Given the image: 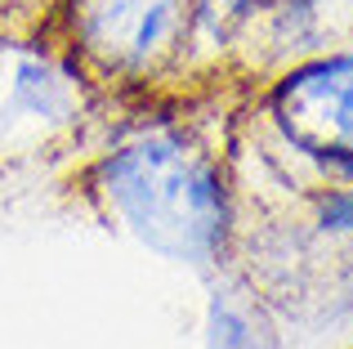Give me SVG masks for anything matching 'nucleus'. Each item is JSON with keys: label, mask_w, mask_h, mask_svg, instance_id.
<instances>
[{"label": "nucleus", "mask_w": 353, "mask_h": 349, "mask_svg": "<svg viewBox=\"0 0 353 349\" xmlns=\"http://www.w3.org/2000/svg\"><path fill=\"white\" fill-rule=\"evenodd\" d=\"M94 192L130 237L174 264H215L228 246V183L210 152L174 126L121 139L94 166Z\"/></svg>", "instance_id": "1"}, {"label": "nucleus", "mask_w": 353, "mask_h": 349, "mask_svg": "<svg viewBox=\"0 0 353 349\" xmlns=\"http://www.w3.org/2000/svg\"><path fill=\"white\" fill-rule=\"evenodd\" d=\"M68 41L108 77H148L183 45L192 0H63Z\"/></svg>", "instance_id": "2"}, {"label": "nucleus", "mask_w": 353, "mask_h": 349, "mask_svg": "<svg viewBox=\"0 0 353 349\" xmlns=\"http://www.w3.org/2000/svg\"><path fill=\"white\" fill-rule=\"evenodd\" d=\"M273 121L304 157L353 174V50L286 72L273 90Z\"/></svg>", "instance_id": "3"}, {"label": "nucleus", "mask_w": 353, "mask_h": 349, "mask_svg": "<svg viewBox=\"0 0 353 349\" xmlns=\"http://www.w3.org/2000/svg\"><path fill=\"white\" fill-rule=\"evenodd\" d=\"M81 117V77L45 50L0 54V148L45 143Z\"/></svg>", "instance_id": "4"}, {"label": "nucleus", "mask_w": 353, "mask_h": 349, "mask_svg": "<svg viewBox=\"0 0 353 349\" xmlns=\"http://www.w3.org/2000/svg\"><path fill=\"white\" fill-rule=\"evenodd\" d=\"M210 349H264V336L250 327V318L233 305H210V332H206Z\"/></svg>", "instance_id": "5"}, {"label": "nucleus", "mask_w": 353, "mask_h": 349, "mask_svg": "<svg viewBox=\"0 0 353 349\" xmlns=\"http://www.w3.org/2000/svg\"><path fill=\"white\" fill-rule=\"evenodd\" d=\"M318 224L327 228V233H349V228H353V188H336V192L322 197Z\"/></svg>", "instance_id": "6"}, {"label": "nucleus", "mask_w": 353, "mask_h": 349, "mask_svg": "<svg viewBox=\"0 0 353 349\" xmlns=\"http://www.w3.org/2000/svg\"><path fill=\"white\" fill-rule=\"evenodd\" d=\"M246 0H192V23H210L215 14H224V9H241Z\"/></svg>", "instance_id": "7"}]
</instances>
